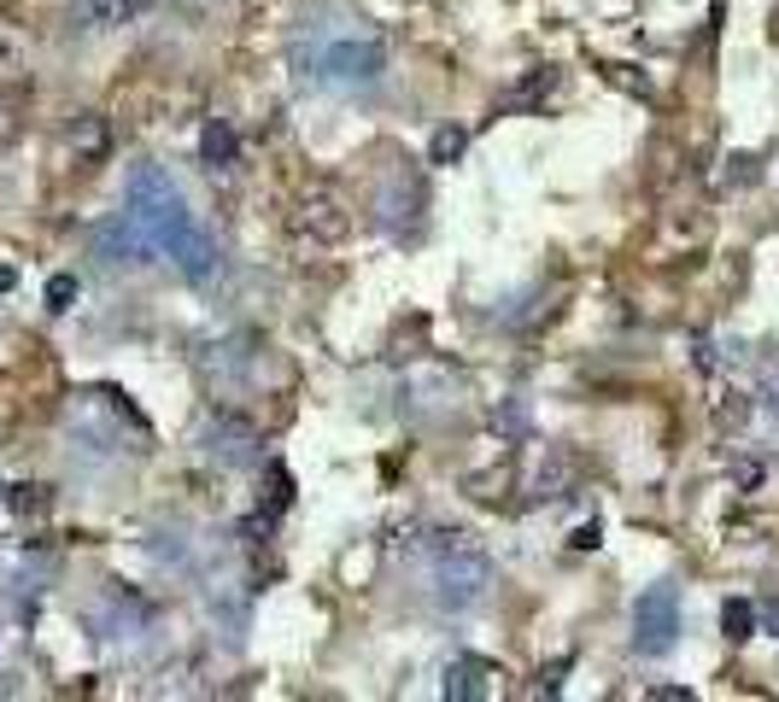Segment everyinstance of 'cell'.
I'll return each instance as SVG.
<instances>
[{
	"instance_id": "cell-14",
	"label": "cell",
	"mask_w": 779,
	"mask_h": 702,
	"mask_svg": "<svg viewBox=\"0 0 779 702\" xmlns=\"http://www.w3.org/2000/svg\"><path fill=\"white\" fill-rule=\"evenodd\" d=\"M568 486H574V468L563 451H551V457L533 468V498H568Z\"/></svg>"
},
{
	"instance_id": "cell-17",
	"label": "cell",
	"mask_w": 779,
	"mask_h": 702,
	"mask_svg": "<svg viewBox=\"0 0 779 702\" xmlns=\"http://www.w3.org/2000/svg\"><path fill=\"white\" fill-rule=\"evenodd\" d=\"M463 147H469V135L445 123V130H434V141H428V158H434V164H458V158H463Z\"/></svg>"
},
{
	"instance_id": "cell-22",
	"label": "cell",
	"mask_w": 779,
	"mask_h": 702,
	"mask_svg": "<svg viewBox=\"0 0 779 702\" xmlns=\"http://www.w3.org/2000/svg\"><path fill=\"white\" fill-rule=\"evenodd\" d=\"M732 481L750 492V486H762V468H756V463H738V468H732Z\"/></svg>"
},
{
	"instance_id": "cell-16",
	"label": "cell",
	"mask_w": 779,
	"mask_h": 702,
	"mask_svg": "<svg viewBox=\"0 0 779 702\" xmlns=\"http://www.w3.org/2000/svg\"><path fill=\"white\" fill-rule=\"evenodd\" d=\"M721 638H727V644L756 638V603H750V597H727V603H721Z\"/></svg>"
},
{
	"instance_id": "cell-10",
	"label": "cell",
	"mask_w": 779,
	"mask_h": 702,
	"mask_svg": "<svg viewBox=\"0 0 779 702\" xmlns=\"http://www.w3.org/2000/svg\"><path fill=\"white\" fill-rule=\"evenodd\" d=\"M299 229L311 235V240H346V229H352V217L340 211V199L311 194V199L299 205Z\"/></svg>"
},
{
	"instance_id": "cell-7",
	"label": "cell",
	"mask_w": 779,
	"mask_h": 702,
	"mask_svg": "<svg viewBox=\"0 0 779 702\" xmlns=\"http://www.w3.org/2000/svg\"><path fill=\"white\" fill-rule=\"evenodd\" d=\"M199 369H205V381H212L217 392L246 386L253 369H258V334H223L217 345L199 351Z\"/></svg>"
},
{
	"instance_id": "cell-5",
	"label": "cell",
	"mask_w": 779,
	"mask_h": 702,
	"mask_svg": "<svg viewBox=\"0 0 779 702\" xmlns=\"http://www.w3.org/2000/svg\"><path fill=\"white\" fill-rule=\"evenodd\" d=\"M199 451H205L217 468H258V463H264L258 427L246 422V416H235V410H205V422H199Z\"/></svg>"
},
{
	"instance_id": "cell-13",
	"label": "cell",
	"mask_w": 779,
	"mask_h": 702,
	"mask_svg": "<svg viewBox=\"0 0 779 702\" xmlns=\"http://www.w3.org/2000/svg\"><path fill=\"white\" fill-rule=\"evenodd\" d=\"M404 416H422V410H434V404H445L451 399V375L445 369H422V375H410L404 381Z\"/></svg>"
},
{
	"instance_id": "cell-21",
	"label": "cell",
	"mask_w": 779,
	"mask_h": 702,
	"mask_svg": "<svg viewBox=\"0 0 779 702\" xmlns=\"http://www.w3.org/2000/svg\"><path fill=\"white\" fill-rule=\"evenodd\" d=\"M492 427H504V433H527V410H522V404H504V416L492 410Z\"/></svg>"
},
{
	"instance_id": "cell-19",
	"label": "cell",
	"mask_w": 779,
	"mask_h": 702,
	"mask_svg": "<svg viewBox=\"0 0 779 702\" xmlns=\"http://www.w3.org/2000/svg\"><path fill=\"white\" fill-rule=\"evenodd\" d=\"M71 304H76V276H53V281H48V311L65 317Z\"/></svg>"
},
{
	"instance_id": "cell-25",
	"label": "cell",
	"mask_w": 779,
	"mask_h": 702,
	"mask_svg": "<svg viewBox=\"0 0 779 702\" xmlns=\"http://www.w3.org/2000/svg\"><path fill=\"white\" fill-rule=\"evenodd\" d=\"M592 545H598V522H592V527H581V533H574V550H592Z\"/></svg>"
},
{
	"instance_id": "cell-20",
	"label": "cell",
	"mask_w": 779,
	"mask_h": 702,
	"mask_svg": "<svg viewBox=\"0 0 779 702\" xmlns=\"http://www.w3.org/2000/svg\"><path fill=\"white\" fill-rule=\"evenodd\" d=\"M756 176H762V171H756V153H732L727 158V182H732V188H750Z\"/></svg>"
},
{
	"instance_id": "cell-11",
	"label": "cell",
	"mask_w": 779,
	"mask_h": 702,
	"mask_svg": "<svg viewBox=\"0 0 779 702\" xmlns=\"http://www.w3.org/2000/svg\"><path fill=\"white\" fill-rule=\"evenodd\" d=\"M492 673H499V668L481 662V655H458V662L445 668V696H458V702H481V696L492 691V685H486Z\"/></svg>"
},
{
	"instance_id": "cell-18",
	"label": "cell",
	"mask_w": 779,
	"mask_h": 702,
	"mask_svg": "<svg viewBox=\"0 0 779 702\" xmlns=\"http://www.w3.org/2000/svg\"><path fill=\"white\" fill-rule=\"evenodd\" d=\"M7 504H12L18 515H48L53 498H48V486H12V498H7Z\"/></svg>"
},
{
	"instance_id": "cell-2",
	"label": "cell",
	"mask_w": 779,
	"mask_h": 702,
	"mask_svg": "<svg viewBox=\"0 0 779 702\" xmlns=\"http://www.w3.org/2000/svg\"><path fill=\"white\" fill-rule=\"evenodd\" d=\"M492 591V556L469 533H434L428 550V603L440 615H469Z\"/></svg>"
},
{
	"instance_id": "cell-26",
	"label": "cell",
	"mask_w": 779,
	"mask_h": 702,
	"mask_svg": "<svg viewBox=\"0 0 779 702\" xmlns=\"http://www.w3.org/2000/svg\"><path fill=\"white\" fill-rule=\"evenodd\" d=\"M768 404H773V416H779V369L768 375Z\"/></svg>"
},
{
	"instance_id": "cell-27",
	"label": "cell",
	"mask_w": 779,
	"mask_h": 702,
	"mask_svg": "<svg viewBox=\"0 0 779 702\" xmlns=\"http://www.w3.org/2000/svg\"><path fill=\"white\" fill-rule=\"evenodd\" d=\"M0 492H7V486H0Z\"/></svg>"
},
{
	"instance_id": "cell-6",
	"label": "cell",
	"mask_w": 779,
	"mask_h": 702,
	"mask_svg": "<svg viewBox=\"0 0 779 702\" xmlns=\"http://www.w3.org/2000/svg\"><path fill=\"white\" fill-rule=\"evenodd\" d=\"M680 644V591L674 586H650L633 603V650L639 655H668Z\"/></svg>"
},
{
	"instance_id": "cell-4",
	"label": "cell",
	"mask_w": 779,
	"mask_h": 702,
	"mask_svg": "<svg viewBox=\"0 0 779 702\" xmlns=\"http://www.w3.org/2000/svg\"><path fill=\"white\" fill-rule=\"evenodd\" d=\"M422 211H428L422 171H410V158H399L393 171L381 176V188H376V223L393 240H417L422 235Z\"/></svg>"
},
{
	"instance_id": "cell-15",
	"label": "cell",
	"mask_w": 779,
	"mask_h": 702,
	"mask_svg": "<svg viewBox=\"0 0 779 702\" xmlns=\"http://www.w3.org/2000/svg\"><path fill=\"white\" fill-rule=\"evenodd\" d=\"M106 117H100V112H82L76 123H71V147H76V158H100V153H106Z\"/></svg>"
},
{
	"instance_id": "cell-23",
	"label": "cell",
	"mask_w": 779,
	"mask_h": 702,
	"mask_svg": "<svg viewBox=\"0 0 779 702\" xmlns=\"http://www.w3.org/2000/svg\"><path fill=\"white\" fill-rule=\"evenodd\" d=\"M756 621H762V627L779 638V597H773V603H762V609H756Z\"/></svg>"
},
{
	"instance_id": "cell-12",
	"label": "cell",
	"mask_w": 779,
	"mask_h": 702,
	"mask_svg": "<svg viewBox=\"0 0 779 702\" xmlns=\"http://www.w3.org/2000/svg\"><path fill=\"white\" fill-rule=\"evenodd\" d=\"M235 130H229V123H223V117H212V123H205V130H199V164H205V171H235Z\"/></svg>"
},
{
	"instance_id": "cell-8",
	"label": "cell",
	"mask_w": 779,
	"mask_h": 702,
	"mask_svg": "<svg viewBox=\"0 0 779 702\" xmlns=\"http://www.w3.org/2000/svg\"><path fill=\"white\" fill-rule=\"evenodd\" d=\"M141 627H153V603L147 597H135L130 586H106V597L94 603V632L100 638H135Z\"/></svg>"
},
{
	"instance_id": "cell-3",
	"label": "cell",
	"mask_w": 779,
	"mask_h": 702,
	"mask_svg": "<svg viewBox=\"0 0 779 702\" xmlns=\"http://www.w3.org/2000/svg\"><path fill=\"white\" fill-rule=\"evenodd\" d=\"M299 65H305V82H317L328 94H358V89H376L381 82L387 48L376 35H322Z\"/></svg>"
},
{
	"instance_id": "cell-9",
	"label": "cell",
	"mask_w": 779,
	"mask_h": 702,
	"mask_svg": "<svg viewBox=\"0 0 779 702\" xmlns=\"http://www.w3.org/2000/svg\"><path fill=\"white\" fill-rule=\"evenodd\" d=\"M158 0H76V30H117V24H135L141 12H153Z\"/></svg>"
},
{
	"instance_id": "cell-1",
	"label": "cell",
	"mask_w": 779,
	"mask_h": 702,
	"mask_svg": "<svg viewBox=\"0 0 779 702\" xmlns=\"http://www.w3.org/2000/svg\"><path fill=\"white\" fill-rule=\"evenodd\" d=\"M123 217L147 240V252L171 258L188 281H212L217 240L199 229V217L188 211V199H182V188L171 182L164 164H135L130 171V182H123Z\"/></svg>"
},
{
	"instance_id": "cell-24",
	"label": "cell",
	"mask_w": 779,
	"mask_h": 702,
	"mask_svg": "<svg viewBox=\"0 0 779 702\" xmlns=\"http://www.w3.org/2000/svg\"><path fill=\"white\" fill-rule=\"evenodd\" d=\"M650 696H656V702H686V696H691V691H686V685H656V691H650Z\"/></svg>"
}]
</instances>
